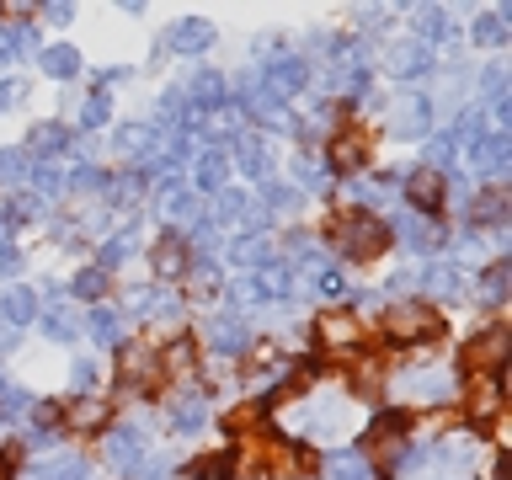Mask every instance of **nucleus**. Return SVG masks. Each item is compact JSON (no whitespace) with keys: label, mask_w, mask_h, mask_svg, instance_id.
Listing matches in <instances>:
<instances>
[{"label":"nucleus","mask_w":512,"mask_h":480,"mask_svg":"<svg viewBox=\"0 0 512 480\" xmlns=\"http://www.w3.org/2000/svg\"><path fill=\"white\" fill-rule=\"evenodd\" d=\"M331 240H336V251H342L347 262H374V256L390 246L384 219H374V214H342L331 224Z\"/></svg>","instance_id":"f257e3e1"},{"label":"nucleus","mask_w":512,"mask_h":480,"mask_svg":"<svg viewBox=\"0 0 512 480\" xmlns=\"http://www.w3.org/2000/svg\"><path fill=\"white\" fill-rule=\"evenodd\" d=\"M379 326L390 342H432V336H443V315L427 299H406V304H390Z\"/></svg>","instance_id":"f03ea898"},{"label":"nucleus","mask_w":512,"mask_h":480,"mask_svg":"<svg viewBox=\"0 0 512 480\" xmlns=\"http://www.w3.org/2000/svg\"><path fill=\"white\" fill-rule=\"evenodd\" d=\"M459 363L470 368V379H480V374H496V368L507 363V326H491V331H480V336H470L464 342V352H459Z\"/></svg>","instance_id":"7ed1b4c3"},{"label":"nucleus","mask_w":512,"mask_h":480,"mask_svg":"<svg viewBox=\"0 0 512 480\" xmlns=\"http://www.w3.org/2000/svg\"><path fill=\"white\" fill-rule=\"evenodd\" d=\"M384 128H390L395 139H422L427 128H432V96H416V91L395 96V102H390V118H384Z\"/></svg>","instance_id":"20e7f679"},{"label":"nucleus","mask_w":512,"mask_h":480,"mask_svg":"<svg viewBox=\"0 0 512 480\" xmlns=\"http://www.w3.org/2000/svg\"><path fill=\"white\" fill-rule=\"evenodd\" d=\"M304 80H310V64H304L299 54H278L262 70V91L272 96V102H288V96L304 91Z\"/></svg>","instance_id":"39448f33"},{"label":"nucleus","mask_w":512,"mask_h":480,"mask_svg":"<svg viewBox=\"0 0 512 480\" xmlns=\"http://www.w3.org/2000/svg\"><path fill=\"white\" fill-rule=\"evenodd\" d=\"M379 59H384V70H390L395 80H416V75L432 70V48L416 43V38H390Z\"/></svg>","instance_id":"423d86ee"},{"label":"nucleus","mask_w":512,"mask_h":480,"mask_svg":"<svg viewBox=\"0 0 512 480\" xmlns=\"http://www.w3.org/2000/svg\"><path fill=\"white\" fill-rule=\"evenodd\" d=\"M406 448V416H379L363 438V459H400Z\"/></svg>","instance_id":"0eeeda50"},{"label":"nucleus","mask_w":512,"mask_h":480,"mask_svg":"<svg viewBox=\"0 0 512 480\" xmlns=\"http://www.w3.org/2000/svg\"><path fill=\"white\" fill-rule=\"evenodd\" d=\"M107 464H112V470H139V464H144L139 427H112L107 432Z\"/></svg>","instance_id":"6e6552de"},{"label":"nucleus","mask_w":512,"mask_h":480,"mask_svg":"<svg viewBox=\"0 0 512 480\" xmlns=\"http://www.w3.org/2000/svg\"><path fill=\"white\" fill-rule=\"evenodd\" d=\"M214 48V22H203V16H187V22L171 27V54H208Z\"/></svg>","instance_id":"1a4fd4ad"},{"label":"nucleus","mask_w":512,"mask_h":480,"mask_svg":"<svg viewBox=\"0 0 512 480\" xmlns=\"http://www.w3.org/2000/svg\"><path fill=\"white\" fill-rule=\"evenodd\" d=\"M203 336H208V347H214V352H240V347H246V320H240V315H230V310H224V315H208V326H203Z\"/></svg>","instance_id":"9d476101"},{"label":"nucleus","mask_w":512,"mask_h":480,"mask_svg":"<svg viewBox=\"0 0 512 480\" xmlns=\"http://www.w3.org/2000/svg\"><path fill=\"white\" fill-rule=\"evenodd\" d=\"M406 198H411V208H416V214H422V208H438V203L448 198V187H443V171H432V166L411 171V176H406Z\"/></svg>","instance_id":"9b49d317"},{"label":"nucleus","mask_w":512,"mask_h":480,"mask_svg":"<svg viewBox=\"0 0 512 480\" xmlns=\"http://www.w3.org/2000/svg\"><path fill=\"white\" fill-rule=\"evenodd\" d=\"M507 160H512L507 134H486V139H475V144H470V166H475L480 176H502V171H507Z\"/></svg>","instance_id":"f8f14e48"},{"label":"nucleus","mask_w":512,"mask_h":480,"mask_svg":"<svg viewBox=\"0 0 512 480\" xmlns=\"http://www.w3.org/2000/svg\"><path fill=\"white\" fill-rule=\"evenodd\" d=\"M496 411H502V379H486V374H480V379L470 384V422L486 427V422H496Z\"/></svg>","instance_id":"ddd939ff"},{"label":"nucleus","mask_w":512,"mask_h":480,"mask_svg":"<svg viewBox=\"0 0 512 480\" xmlns=\"http://www.w3.org/2000/svg\"><path fill=\"white\" fill-rule=\"evenodd\" d=\"M0 320H6V326H32V320H38V294H32V288H6V294H0Z\"/></svg>","instance_id":"4468645a"},{"label":"nucleus","mask_w":512,"mask_h":480,"mask_svg":"<svg viewBox=\"0 0 512 480\" xmlns=\"http://www.w3.org/2000/svg\"><path fill=\"white\" fill-rule=\"evenodd\" d=\"M395 230L406 235V246H411V251H438V246H443V230H438L432 219H422V214H400V219H395Z\"/></svg>","instance_id":"2eb2a0df"},{"label":"nucleus","mask_w":512,"mask_h":480,"mask_svg":"<svg viewBox=\"0 0 512 480\" xmlns=\"http://www.w3.org/2000/svg\"><path fill=\"white\" fill-rule=\"evenodd\" d=\"M112 150H118L123 160H144L155 150V128L150 123H128V128H118V134H112Z\"/></svg>","instance_id":"dca6fc26"},{"label":"nucleus","mask_w":512,"mask_h":480,"mask_svg":"<svg viewBox=\"0 0 512 480\" xmlns=\"http://www.w3.org/2000/svg\"><path fill=\"white\" fill-rule=\"evenodd\" d=\"M416 283H422V294H432V299H454L459 294V267L454 262H432Z\"/></svg>","instance_id":"f3484780"},{"label":"nucleus","mask_w":512,"mask_h":480,"mask_svg":"<svg viewBox=\"0 0 512 480\" xmlns=\"http://www.w3.org/2000/svg\"><path fill=\"white\" fill-rule=\"evenodd\" d=\"M150 262H155V278H182V272H187V246L166 235V240L150 251Z\"/></svg>","instance_id":"a211bd4d"},{"label":"nucleus","mask_w":512,"mask_h":480,"mask_svg":"<svg viewBox=\"0 0 512 480\" xmlns=\"http://www.w3.org/2000/svg\"><path fill=\"white\" fill-rule=\"evenodd\" d=\"M192 107L198 112L224 107V75L219 70H198V80H192Z\"/></svg>","instance_id":"6ab92c4d"},{"label":"nucleus","mask_w":512,"mask_h":480,"mask_svg":"<svg viewBox=\"0 0 512 480\" xmlns=\"http://www.w3.org/2000/svg\"><path fill=\"white\" fill-rule=\"evenodd\" d=\"M507 219V192L486 187L480 198H470V224H502Z\"/></svg>","instance_id":"aec40b11"},{"label":"nucleus","mask_w":512,"mask_h":480,"mask_svg":"<svg viewBox=\"0 0 512 480\" xmlns=\"http://www.w3.org/2000/svg\"><path fill=\"white\" fill-rule=\"evenodd\" d=\"M86 326H91V336H96L102 347H118V342H123V315L107 310V304H96V310L86 315Z\"/></svg>","instance_id":"412c9836"},{"label":"nucleus","mask_w":512,"mask_h":480,"mask_svg":"<svg viewBox=\"0 0 512 480\" xmlns=\"http://www.w3.org/2000/svg\"><path fill=\"white\" fill-rule=\"evenodd\" d=\"M475 299L491 304V310L507 299V262H491L486 272H480V278H475Z\"/></svg>","instance_id":"4be33fe9"},{"label":"nucleus","mask_w":512,"mask_h":480,"mask_svg":"<svg viewBox=\"0 0 512 480\" xmlns=\"http://www.w3.org/2000/svg\"><path fill=\"white\" fill-rule=\"evenodd\" d=\"M192 208H198V198H192V192L171 176V182L160 187V214H166V219H192Z\"/></svg>","instance_id":"5701e85b"},{"label":"nucleus","mask_w":512,"mask_h":480,"mask_svg":"<svg viewBox=\"0 0 512 480\" xmlns=\"http://www.w3.org/2000/svg\"><path fill=\"white\" fill-rule=\"evenodd\" d=\"M470 38H475L480 48H502V43H507V11H486V16H475Z\"/></svg>","instance_id":"b1692460"},{"label":"nucleus","mask_w":512,"mask_h":480,"mask_svg":"<svg viewBox=\"0 0 512 480\" xmlns=\"http://www.w3.org/2000/svg\"><path fill=\"white\" fill-rule=\"evenodd\" d=\"M203 422H208V400L203 395H182V400H176V411H171L176 432H198Z\"/></svg>","instance_id":"393cba45"},{"label":"nucleus","mask_w":512,"mask_h":480,"mask_svg":"<svg viewBox=\"0 0 512 480\" xmlns=\"http://www.w3.org/2000/svg\"><path fill=\"white\" fill-rule=\"evenodd\" d=\"M38 64H43V75H54V80H70L75 70H80V54L75 48H38Z\"/></svg>","instance_id":"a878e982"},{"label":"nucleus","mask_w":512,"mask_h":480,"mask_svg":"<svg viewBox=\"0 0 512 480\" xmlns=\"http://www.w3.org/2000/svg\"><path fill=\"white\" fill-rule=\"evenodd\" d=\"M443 32H448V11L443 6H422V11H416V22H411V38L416 43L432 48V38H443Z\"/></svg>","instance_id":"bb28decb"},{"label":"nucleus","mask_w":512,"mask_h":480,"mask_svg":"<svg viewBox=\"0 0 512 480\" xmlns=\"http://www.w3.org/2000/svg\"><path fill=\"white\" fill-rule=\"evenodd\" d=\"M320 342H331V347L358 342V320L352 315H320Z\"/></svg>","instance_id":"cd10ccee"},{"label":"nucleus","mask_w":512,"mask_h":480,"mask_svg":"<svg viewBox=\"0 0 512 480\" xmlns=\"http://www.w3.org/2000/svg\"><path fill=\"white\" fill-rule=\"evenodd\" d=\"M363 155H368V150H363V139H358V134H336V139H331V160H336L342 171H358V166H363Z\"/></svg>","instance_id":"c85d7f7f"},{"label":"nucleus","mask_w":512,"mask_h":480,"mask_svg":"<svg viewBox=\"0 0 512 480\" xmlns=\"http://www.w3.org/2000/svg\"><path fill=\"white\" fill-rule=\"evenodd\" d=\"M38 480H86V459L80 454L48 459V464H38Z\"/></svg>","instance_id":"c756f323"},{"label":"nucleus","mask_w":512,"mask_h":480,"mask_svg":"<svg viewBox=\"0 0 512 480\" xmlns=\"http://www.w3.org/2000/svg\"><path fill=\"white\" fill-rule=\"evenodd\" d=\"M240 123H246V112H240L235 102H224L214 112H203V128L208 134H240Z\"/></svg>","instance_id":"7c9ffc66"},{"label":"nucleus","mask_w":512,"mask_h":480,"mask_svg":"<svg viewBox=\"0 0 512 480\" xmlns=\"http://www.w3.org/2000/svg\"><path fill=\"white\" fill-rule=\"evenodd\" d=\"M224 176H230V160L224 155H203L198 160V192H219Z\"/></svg>","instance_id":"2f4dec72"},{"label":"nucleus","mask_w":512,"mask_h":480,"mask_svg":"<svg viewBox=\"0 0 512 480\" xmlns=\"http://www.w3.org/2000/svg\"><path fill=\"white\" fill-rule=\"evenodd\" d=\"M331 475L336 480H368V459L358 448H342V454H331Z\"/></svg>","instance_id":"473e14b6"},{"label":"nucleus","mask_w":512,"mask_h":480,"mask_svg":"<svg viewBox=\"0 0 512 480\" xmlns=\"http://www.w3.org/2000/svg\"><path fill=\"white\" fill-rule=\"evenodd\" d=\"M192 480H235V454H208L192 464Z\"/></svg>","instance_id":"72a5a7b5"},{"label":"nucleus","mask_w":512,"mask_h":480,"mask_svg":"<svg viewBox=\"0 0 512 480\" xmlns=\"http://www.w3.org/2000/svg\"><path fill=\"white\" fill-rule=\"evenodd\" d=\"M240 171H251V176H267L272 171V160H267V144L262 139H240Z\"/></svg>","instance_id":"f704fd0d"},{"label":"nucleus","mask_w":512,"mask_h":480,"mask_svg":"<svg viewBox=\"0 0 512 480\" xmlns=\"http://www.w3.org/2000/svg\"><path fill=\"white\" fill-rule=\"evenodd\" d=\"M256 288H262V299H283V294H288V288H294V283H288V267L267 262L262 272H256Z\"/></svg>","instance_id":"c9c22d12"},{"label":"nucleus","mask_w":512,"mask_h":480,"mask_svg":"<svg viewBox=\"0 0 512 480\" xmlns=\"http://www.w3.org/2000/svg\"><path fill=\"white\" fill-rule=\"evenodd\" d=\"M230 256H235L240 267H267V240L262 235H240Z\"/></svg>","instance_id":"e433bc0d"},{"label":"nucleus","mask_w":512,"mask_h":480,"mask_svg":"<svg viewBox=\"0 0 512 480\" xmlns=\"http://www.w3.org/2000/svg\"><path fill=\"white\" fill-rule=\"evenodd\" d=\"M240 214H246V192L219 187V192H214V224H224V219H240Z\"/></svg>","instance_id":"4c0bfd02"},{"label":"nucleus","mask_w":512,"mask_h":480,"mask_svg":"<svg viewBox=\"0 0 512 480\" xmlns=\"http://www.w3.org/2000/svg\"><path fill=\"white\" fill-rule=\"evenodd\" d=\"M64 139H70V134H64L59 123H43V128H32V150H38V155H59V150H64Z\"/></svg>","instance_id":"58836bf2"},{"label":"nucleus","mask_w":512,"mask_h":480,"mask_svg":"<svg viewBox=\"0 0 512 480\" xmlns=\"http://www.w3.org/2000/svg\"><path fill=\"white\" fill-rule=\"evenodd\" d=\"M75 331H80V326H75L70 310H48V315H43V336H54V342H70Z\"/></svg>","instance_id":"ea45409f"},{"label":"nucleus","mask_w":512,"mask_h":480,"mask_svg":"<svg viewBox=\"0 0 512 480\" xmlns=\"http://www.w3.org/2000/svg\"><path fill=\"white\" fill-rule=\"evenodd\" d=\"M128 251H134V224H128V230H118V235H112L107 246H102V267H118Z\"/></svg>","instance_id":"a19ab883"},{"label":"nucleus","mask_w":512,"mask_h":480,"mask_svg":"<svg viewBox=\"0 0 512 480\" xmlns=\"http://www.w3.org/2000/svg\"><path fill=\"white\" fill-rule=\"evenodd\" d=\"M315 283H320V294H331V299H347V288H352L336 267H315Z\"/></svg>","instance_id":"79ce46f5"},{"label":"nucleus","mask_w":512,"mask_h":480,"mask_svg":"<svg viewBox=\"0 0 512 480\" xmlns=\"http://www.w3.org/2000/svg\"><path fill=\"white\" fill-rule=\"evenodd\" d=\"M102 288H107V272L102 267H91V272H80V278H75V294L80 299H96Z\"/></svg>","instance_id":"37998d69"},{"label":"nucleus","mask_w":512,"mask_h":480,"mask_svg":"<svg viewBox=\"0 0 512 480\" xmlns=\"http://www.w3.org/2000/svg\"><path fill=\"white\" fill-rule=\"evenodd\" d=\"M16 102H27V80L6 75V80H0V112H11Z\"/></svg>","instance_id":"c03bdc74"},{"label":"nucleus","mask_w":512,"mask_h":480,"mask_svg":"<svg viewBox=\"0 0 512 480\" xmlns=\"http://www.w3.org/2000/svg\"><path fill=\"white\" fill-rule=\"evenodd\" d=\"M59 187H64V176H59L54 166H38V171H32V192H43V198H54Z\"/></svg>","instance_id":"a18cd8bd"},{"label":"nucleus","mask_w":512,"mask_h":480,"mask_svg":"<svg viewBox=\"0 0 512 480\" xmlns=\"http://www.w3.org/2000/svg\"><path fill=\"white\" fill-rule=\"evenodd\" d=\"M427 155H432V171H443L448 160H454V134H438V139L427 144Z\"/></svg>","instance_id":"49530a36"},{"label":"nucleus","mask_w":512,"mask_h":480,"mask_svg":"<svg viewBox=\"0 0 512 480\" xmlns=\"http://www.w3.org/2000/svg\"><path fill=\"white\" fill-rule=\"evenodd\" d=\"M70 187H75V192H102V187H107V176L96 171V166H86V171H75V176H70Z\"/></svg>","instance_id":"de8ad7c7"},{"label":"nucleus","mask_w":512,"mask_h":480,"mask_svg":"<svg viewBox=\"0 0 512 480\" xmlns=\"http://www.w3.org/2000/svg\"><path fill=\"white\" fill-rule=\"evenodd\" d=\"M288 203H294V187H283V182L262 187V208H288Z\"/></svg>","instance_id":"09e8293b"},{"label":"nucleus","mask_w":512,"mask_h":480,"mask_svg":"<svg viewBox=\"0 0 512 480\" xmlns=\"http://www.w3.org/2000/svg\"><path fill=\"white\" fill-rule=\"evenodd\" d=\"M80 123H86V128H102V123H107V96H91V102L80 107Z\"/></svg>","instance_id":"8fccbe9b"},{"label":"nucleus","mask_w":512,"mask_h":480,"mask_svg":"<svg viewBox=\"0 0 512 480\" xmlns=\"http://www.w3.org/2000/svg\"><path fill=\"white\" fill-rule=\"evenodd\" d=\"M70 422L75 427H96V422H102V406H96V400H80V406L70 411Z\"/></svg>","instance_id":"3c124183"},{"label":"nucleus","mask_w":512,"mask_h":480,"mask_svg":"<svg viewBox=\"0 0 512 480\" xmlns=\"http://www.w3.org/2000/svg\"><path fill=\"white\" fill-rule=\"evenodd\" d=\"M251 422H262V406H246V411H230V416H224V427H230V432H246Z\"/></svg>","instance_id":"603ef678"},{"label":"nucleus","mask_w":512,"mask_h":480,"mask_svg":"<svg viewBox=\"0 0 512 480\" xmlns=\"http://www.w3.org/2000/svg\"><path fill=\"white\" fill-rule=\"evenodd\" d=\"M70 384H75V390H91V384H96V363L80 358V363L70 368Z\"/></svg>","instance_id":"864d4df0"},{"label":"nucleus","mask_w":512,"mask_h":480,"mask_svg":"<svg viewBox=\"0 0 512 480\" xmlns=\"http://www.w3.org/2000/svg\"><path fill=\"white\" fill-rule=\"evenodd\" d=\"M502 86H507V70H502V64H491V70L480 75V91H491L496 102H502Z\"/></svg>","instance_id":"5fc2aeb1"},{"label":"nucleus","mask_w":512,"mask_h":480,"mask_svg":"<svg viewBox=\"0 0 512 480\" xmlns=\"http://www.w3.org/2000/svg\"><path fill=\"white\" fill-rule=\"evenodd\" d=\"M443 459H454V464L475 459V443H464V438H448V443H443Z\"/></svg>","instance_id":"6e6d98bb"},{"label":"nucleus","mask_w":512,"mask_h":480,"mask_svg":"<svg viewBox=\"0 0 512 480\" xmlns=\"http://www.w3.org/2000/svg\"><path fill=\"white\" fill-rule=\"evenodd\" d=\"M0 400H6V411H11V416L32 411V395H27V390H0Z\"/></svg>","instance_id":"4d7b16f0"},{"label":"nucleus","mask_w":512,"mask_h":480,"mask_svg":"<svg viewBox=\"0 0 512 480\" xmlns=\"http://www.w3.org/2000/svg\"><path fill=\"white\" fill-rule=\"evenodd\" d=\"M187 363H192V347H187V342H176V347H166V368H176V374H182Z\"/></svg>","instance_id":"13d9d810"},{"label":"nucleus","mask_w":512,"mask_h":480,"mask_svg":"<svg viewBox=\"0 0 512 480\" xmlns=\"http://www.w3.org/2000/svg\"><path fill=\"white\" fill-rule=\"evenodd\" d=\"M235 299H240V304H262V288H256V278H240V283H235Z\"/></svg>","instance_id":"bf43d9fd"},{"label":"nucleus","mask_w":512,"mask_h":480,"mask_svg":"<svg viewBox=\"0 0 512 480\" xmlns=\"http://www.w3.org/2000/svg\"><path fill=\"white\" fill-rule=\"evenodd\" d=\"M43 16H48L54 27H70V22H75V11H70V6H43Z\"/></svg>","instance_id":"052dcab7"},{"label":"nucleus","mask_w":512,"mask_h":480,"mask_svg":"<svg viewBox=\"0 0 512 480\" xmlns=\"http://www.w3.org/2000/svg\"><path fill=\"white\" fill-rule=\"evenodd\" d=\"M11 59H16V38H11L6 27H0V64H11Z\"/></svg>","instance_id":"680f3d73"},{"label":"nucleus","mask_w":512,"mask_h":480,"mask_svg":"<svg viewBox=\"0 0 512 480\" xmlns=\"http://www.w3.org/2000/svg\"><path fill=\"white\" fill-rule=\"evenodd\" d=\"M11 251V214H0V256Z\"/></svg>","instance_id":"e2e57ef3"},{"label":"nucleus","mask_w":512,"mask_h":480,"mask_svg":"<svg viewBox=\"0 0 512 480\" xmlns=\"http://www.w3.org/2000/svg\"><path fill=\"white\" fill-rule=\"evenodd\" d=\"M0 480H11V459L6 454H0Z\"/></svg>","instance_id":"0e129e2a"}]
</instances>
